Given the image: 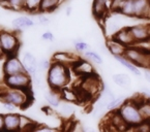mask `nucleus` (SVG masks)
<instances>
[{
    "mask_svg": "<svg viewBox=\"0 0 150 132\" xmlns=\"http://www.w3.org/2000/svg\"><path fill=\"white\" fill-rule=\"evenodd\" d=\"M20 116L17 112L4 114V132H20Z\"/></svg>",
    "mask_w": 150,
    "mask_h": 132,
    "instance_id": "nucleus-13",
    "label": "nucleus"
},
{
    "mask_svg": "<svg viewBox=\"0 0 150 132\" xmlns=\"http://www.w3.org/2000/svg\"><path fill=\"white\" fill-rule=\"evenodd\" d=\"M73 44H74V48H75V51L77 52V53L84 54V53H86L87 51L90 50V46H89L86 41H84L83 39H75Z\"/></svg>",
    "mask_w": 150,
    "mask_h": 132,
    "instance_id": "nucleus-30",
    "label": "nucleus"
},
{
    "mask_svg": "<svg viewBox=\"0 0 150 132\" xmlns=\"http://www.w3.org/2000/svg\"><path fill=\"white\" fill-rule=\"evenodd\" d=\"M2 105H3V108L6 110L8 112H15V110H17V106H15L13 104H11V103H7V102H2Z\"/></svg>",
    "mask_w": 150,
    "mask_h": 132,
    "instance_id": "nucleus-37",
    "label": "nucleus"
},
{
    "mask_svg": "<svg viewBox=\"0 0 150 132\" xmlns=\"http://www.w3.org/2000/svg\"><path fill=\"white\" fill-rule=\"evenodd\" d=\"M47 84L50 90L60 91L66 88L71 81V67L64 64L52 62L47 72Z\"/></svg>",
    "mask_w": 150,
    "mask_h": 132,
    "instance_id": "nucleus-1",
    "label": "nucleus"
},
{
    "mask_svg": "<svg viewBox=\"0 0 150 132\" xmlns=\"http://www.w3.org/2000/svg\"><path fill=\"white\" fill-rule=\"evenodd\" d=\"M45 100L47 101V103L52 107H59L60 104L62 103V98L61 94L58 91H53L49 90L45 93Z\"/></svg>",
    "mask_w": 150,
    "mask_h": 132,
    "instance_id": "nucleus-21",
    "label": "nucleus"
},
{
    "mask_svg": "<svg viewBox=\"0 0 150 132\" xmlns=\"http://www.w3.org/2000/svg\"><path fill=\"white\" fill-rule=\"evenodd\" d=\"M36 125L29 117L20 116V132H32Z\"/></svg>",
    "mask_w": 150,
    "mask_h": 132,
    "instance_id": "nucleus-24",
    "label": "nucleus"
},
{
    "mask_svg": "<svg viewBox=\"0 0 150 132\" xmlns=\"http://www.w3.org/2000/svg\"><path fill=\"white\" fill-rule=\"evenodd\" d=\"M3 56H4V54H3L2 48H1V44H0V58H2Z\"/></svg>",
    "mask_w": 150,
    "mask_h": 132,
    "instance_id": "nucleus-43",
    "label": "nucleus"
},
{
    "mask_svg": "<svg viewBox=\"0 0 150 132\" xmlns=\"http://www.w3.org/2000/svg\"><path fill=\"white\" fill-rule=\"evenodd\" d=\"M135 19L150 20V0H134Z\"/></svg>",
    "mask_w": 150,
    "mask_h": 132,
    "instance_id": "nucleus-12",
    "label": "nucleus"
},
{
    "mask_svg": "<svg viewBox=\"0 0 150 132\" xmlns=\"http://www.w3.org/2000/svg\"><path fill=\"white\" fill-rule=\"evenodd\" d=\"M61 3V0H42L40 11V13H50L57 8Z\"/></svg>",
    "mask_w": 150,
    "mask_h": 132,
    "instance_id": "nucleus-23",
    "label": "nucleus"
},
{
    "mask_svg": "<svg viewBox=\"0 0 150 132\" xmlns=\"http://www.w3.org/2000/svg\"><path fill=\"white\" fill-rule=\"evenodd\" d=\"M59 112L63 117H71L75 112V106L71 102H62L59 106Z\"/></svg>",
    "mask_w": 150,
    "mask_h": 132,
    "instance_id": "nucleus-29",
    "label": "nucleus"
},
{
    "mask_svg": "<svg viewBox=\"0 0 150 132\" xmlns=\"http://www.w3.org/2000/svg\"><path fill=\"white\" fill-rule=\"evenodd\" d=\"M124 57L139 68L150 69V50L141 46L126 48Z\"/></svg>",
    "mask_w": 150,
    "mask_h": 132,
    "instance_id": "nucleus-4",
    "label": "nucleus"
},
{
    "mask_svg": "<svg viewBox=\"0 0 150 132\" xmlns=\"http://www.w3.org/2000/svg\"><path fill=\"white\" fill-rule=\"evenodd\" d=\"M115 94L113 93V91L109 88L107 85L103 86L102 91L99 92V94L97 95V99H96V105L97 107L100 108H105L106 110L107 105L112 101L113 99L115 98Z\"/></svg>",
    "mask_w": 150,
    "mask_h": 132,
    "instance_id": "nucleus-14",
    "label": "nucleus"
},
{
    "mask_svg": "<svg viewBox=\"0 0 150 132\" xmlns=\"http://www.w3.org/2000/svg\"><path fill=\"white\" fill-rule=\"evenodd\" d=\"M120 25H121V21L117 17L116 18L115 17L107 18L104 21V31L106 33V35L108 36V38L113 37V35H114L115 33L122 28Z\"/></svg>",
    "mask_w": 150,
    "mask_h": 132,
    "instance_id": "nucleus-16",
    "label": "nucleus"
},
{
    "mask_svg": "<svg viewBox=\"0 0 150 132\" xmlns=\"http://www.w3.org/2000/svg\"><path fill=\"white\" fill-rule=\"evenodd\" d=\"M114 59L116 60V61H117L118 63L122 66V67H124L126 70H128L129 72H132L135 77H140L143 75V72L141 71V69H140L138 66H136L134 63H132L129 60L126 59L124 56H116V57H114Z\"/></svg>",
    "mask_w": 150,
    "mask_h": 132,
    "instance_id": "nucleus-18",
    "label": "nucleus"
},
{
    "mask_svg": "<svg viewBox=\"0 0 150 132\" xmlns=\"http://www.w3.org/2000/svg\"><path fill=\"white\" fill-rule=\"evenodd\" d=\"M84 58L86 60H88L89 62H91L92 64H95V65H103L104 64V59L100 56V54H98L97 52L93 51V50H89L86 53L83 54Z\"/></svg>",
    "mask_w": 150,
    "mask_h": 132,
    "instance_id": "nucleus-27",
    "label": "nucleus"
},
{
    "mask_svg": "<svg viewBox=\"0 0 150 132\" xmlns=\"http://www.w3.org/2000/svg\"><path fill=\"white\" fill-rule=\"evenodd\" d=\"M42 39L46 40V41H53L55 37H54V34L51 31H45L42 34Z\"/></svg>",
    "mask_w": 150,
    "mask_h": 132,
    "instance_id": "nucleus-36",
    "label": "nucleus"
},
{
    "mask_svg": "<svg viewBox=\"0 0 150 132\" xmlns=\"http://www.w3.org/2000/svg\"><path fill=\"white\" fill-rule=\"evenodd\" d=\"M71 11H73V8H71V6H67V7H66V9H65V13H66V15H71Z\"/></svg>",
    "mask_w": 150,
    "mask_h": 132,
    "instance_id": "nucleus-42",
    "label": "nucleus"
},
{
    "mask_svg": "<svg viewBox=\"0 0 150 132\" xmlns=\"http://www.w3.org/2000/svg\"><path fill=\"white\" fill-rule=\"evenodd\" d=\"M149 44H150V41H149Z\"/></svg>",
    "mask_w": 150,
    "mask_h": 132,
    "instance_id": "nucleus-45",
    "label": "nucleus"
},
{
    "mask_svg": "<svg viewBox=\"0 0 150 132\" xmlns=\"http://www.w3.org/2000/svg\"><path fill=\"white\" fill-rule=\"evenodd\" d=\"M4 87L9 89H18V90L30 91L32 85V77L27 72L18 73L13 75L3 77Z\"/></svg>",
    "mask_w": 150,
    "mask_h": 132,
    "instance_id": "nucleus-6",
    "label": "nucleus"
},
{
    "mask_svg": "<svg viewBox=\"0 0 150 132\" xmlns=\"http://www.w3.org/2000/svg\"><path fill=\"white\" fill-rule=\"evenodd\" d=\"M112 38L114 40H116V41H118L119 44H121L125 48L136 46V41L134 39V36H132V32H130L129 26L122 27L119 31H117V32L115 33Z\"/></svg>",
    "mask_w": 150,
    "mask_h": 132,
    "instance_id": "nucleus-11",
    "label": "nucleus"
},
{
    "mask_svg": "<svg viewBox=\"0 0 150 132\" xmlns=\"http://www.w3.org/2000/svg\"><path fill=\"white\" fill-rule=\"evenodd\" d=\"M132 132H150V120L144 121L139 126L132 128Z\"/></svg>",
    "mask_w": 150,
    "mask_h": 132,
    "instance_id": "nucleus-34",
    "label": "nucleus"
},
{
    "mask_svg": "<svg viewBox=\"0 0 150 132\" xmlns=\"http://www.w3.org/2000/svg\"><path fill=\"white\" fill-rule=\"evenodd\" d=\"M81 131L82 132H97L93 127H90V126H87V125L82 126Z\"/></svg>",
    "mask_w": 150,
    "mask_h": 132,
    "instance_id": "nucleus-38",
    "label": "nucleus"
},
{
    "mask_svg": "<svg viewBox=\"0 0 150 132\" xmlns=\"http://www.w3.org/2000/svg\"><path fill=\"white\" fill-rule=\"evenodd\" d=\"M27 0H5L3 4L13 11H24L26 9Z\"/></svg>",
    "mask_w": 150,
    "mask_h": 132,
    "instance_id": "nucleus-28",
    "label": "nucleus"
},
{
    "mask_svg": "<svg viewBox=\"0 0 150 132\" xmlns=\"http://www.w3.org/2000/svg\"><path fill=\"white\" fill-rule=\"evenodd\" d=\"M42 0H27L26 1V11L30 13H35L40 11Z\"/></svg>",
    "mask_w": 150,
    "mask_h": 132,
    "instance_id": "nucleus-31",
    "label": "nucleus"
},
{
    "mask_svg": "<svg viewBox=\"0 0 150 132\" xmlns=\"http://www.w3.org/2000/svg\"><path fill=\"white\" fill-rule=\"evenodd\" d=\"M51 64H52V61H49L46 58L42 59L40 61H38V72L44 73V72H46V71L48 72Z\"/></svg>",
    "mask_w": 150,
    "mask_h": 132,
    "instance_id": "nucleus-32",
    "label": "nucleus"
},
{
    "mask_svg": "<svg viewBox=\"0 0 150 132\" xmlns=\"http://www.w3.org/2000/svg\"><path fill=\"white\" fill-rule=\"evenodd\" d=\"M0 44L3 54L7 56H16L20 48V39L15 32L7 30H0Z\"/></svg>",
    "mask_w": 150,
    "mask_h": 132,
    "instance_id": "nucleus-5",
    "label": "nucleus"
},
{
    "mask_svg": "<svg viewBox=\"0 0 150 132\" xmlns=\"http://www.w3.org/2000/svg\"><path fill=\"white\" fill-rule=\"evenodd\" d=\"M32 101L30 91L9 89L4 87L0 90V102H7L13 104L18 108H26L30 105Z\"/></svg>",
    "mask_w": 150,
    "mask_h": 132,
    "instance_id": "nucleus-3",
    "label": "nucleus"
},
{
    "mask_svg": "<svg viewBox=\"0 0 150 132\" xmlns=\"http://www.w3.org/2000/svg\"><path fill=\"white\" fill-rule=\"evenodd\" d=\"M125 1L126 0H111V5H110L111 13H118L120 7L122 6V4H123Z\"/></svg>",
    "mask_w": 150,
    "mask_h": 132,
    "instance_id": "nucleus-35",
    "label": "nucleus"
},
{
    "mask_svg": "<svg viewBox=\"0 0 150 132\" xmlns=\"http://www.w3.org/2000/svg\"><path fill=\"white\" fill-rule=\"evenodd\" d=\"M111 0H93L92 15L99 21H105L111 13Z\"/></svg>",
    "mask_w": 150,
    "mask_h": 132,
    "instance_id": "nucleus-10",
    "label": "nucleus"
},
{
    "mask_svg": "<svg viewBox=\"0 0 150 132\" xmlns=\"http://www.w3.org/2000/svg\"><path fill=\"white\" fill-rule=\"evenodd\" d=\"M117 112L129 128H135L146 121L141 112L139 102L136 97L126 99V101Z\"/></svg>",
    "mask_w": 150,
    "mask_h": 132,
    "instance_id": "nucleus-2",
    "label": "nucleus"
},
{
    "mask_svg": "<svg viewBox=\"0 0 150 132\" xmlns=\"http://www.w3.org/2000/svg\"><path fill=\"white\" fill-rule=\"evenodd\" d=\"M32 132H62V130L56 127H50L47 125H38V124Z\"/></svg>",
    "mask_w": 150,
    "mask_h": 132,
    "instance_id": "nucleus-33",
    "label": "nucleus"
},
{
    "mask_svg": "<svg viewBox=\"0 0 150 132\" xmlns=\"http://www.w3.org/2000/svg\"><path fill=\"white\" fill-rule=\"evenodd\" d=\"M79 58L80 57H76L75 55H73L71 53H69V52L58 51L53 55L52 62H57V63L64 64V65L71 67Z\"/></svg>",
    "mask_w": 150,
    "mask_h": 132,
    "instance_id": "nucleus-17",
    "label": "nucleus"
},
{
    "mask_svg": "<svg viewBox=\"0 0 150 132\" xmlns=\"http://www.w3.org/2000/svg\"><path fill=\"white\" fill-rule=\"evenodd\" d=\"M38 20H40V23H42V24H44V25H47V24H49V23H50V20H49L47 17H44V15L40 17V18H38Z\"/></svg>",
    "mask_w": 150,
    "mask_h": 132,
    "instance_id": "nucleus-41",
    "label": "nucleus"
},
{
    "mask_svg": "<svg viewBox=\"0 0 150 132\" xmlns=\"http://www.w3.org/2000/svg\"><path fill=\"white\" fill-rule=\"evenodd\" d=\"M62 100L66 102H71V103H75V102L79 101V96H78L77 91L71 90L69 88H64L60 91Z\"/></svg>",
    "mask_w": 150,
    "mask_h": 132,
    "instance_id": "nucleus-25",
    "label": "nucleus"
},
{
    "mask_svg": "<svg viewBox=\"0 0 150 132\" xmlns=\"http://www.w3.org/2000/svg\"><path fill=\"white\" fill-rule=\"evenodd\" d=\"M0 132H4V114H0Z\"/></svg>",
    "mask_w": 150,
    "mask_h": 132,
    "instance_id": "nucleus-39",
    "label": "nucleus"
},
{
    "mask_svg": "<svg viewBox=\"0 0 150 132\" xmlns=\"http://www.w3.org/2000/svg\"><path fill=\"white\" fill-rule=\"evenodd\" d=\"M126 99L127 98H126L124 95H118V96H116L112 101L107 105V107H106L107 112H116V110H118L122 106V104L126 101Z\"/></svg>",
    "mask_w": 150,
    "mask_h": 132,
    "instance_id": "nucleus-26",
    "label": "nucleus"
},
{
    "mask_svg": "<svg viewBox=\"0 0 150 132\" xmlns=\"http://www.w3.org/2000/svg\"><path fill=\"white\" fill-rule=\"evenodd\" d=\"M71 68L76 74L81 77H86L96 74V70H95L93 64L91 62H89L88 60H86L85 58H79L71 66Z\"/></svg>",
    "mask_w": 150,
    "mask_h": 132,
    "instance_id": "nucleus-9",
    "label": "nucleus"
},
{
    "mask_svg": "<svg viewBox=\"0 0 150 132\" xmlns=\"http://www.w3.org/2000/svg\"><path fill=\"white\" fill-rule=\"evenodd\" d=\"M143 77L148 83H150V69H144L143 71Z\"/></svg>",
    "mask_w": 150,
    "mask_h": 132,
    "instance_id": "nucleus-40",
    "label": "nucleus"
},
{
    "mask_svg": "<svg viewBox=\"0 0 150 132\" xmlns=\"http://www.w3.org/2000/svg\"><path fill=\"white\" fill-rule=\"evenodd\" d=\"M136 46L149 44L150 41V24H136L129 26Z\"/></svg>",
    "mask_w": 150,
    "mask_h": 132,
    "instance_id": "nucleus-8",
    "label": "nucleus"
},
{
    "mask_svg": "<svg viewBox=\"0 0 150 132\" xmlns=\"http://www.w3.org/2000/svg\"><path fill=\"white\" fill-rule=\"evenodd\" d=\"M33 26H34V21L29 17H18L11 21V27L18 31L32 28Z\"/></svg>",
    "mask_w": 150,
    "mask_h": 132,
    "instance_id": "nucleus-20",
    "label": "nucleus"
},
{
    "mask_svg": "<svg viewBox=\"0 0 150 132\" xmlns=\"http://www.w3.org/2000/svg\"><path fill=\"white\" fill-rule=\"evenodd\" d=\"M22 63L24 65V68L26 70V72L28 74H30L31 77L34 75L38 72V60H36L35 56L33 55L30 52H26L23 55L22 58Z\"/></svg>",
    "mask_w": 150,
    "mask_h": 132,
    "instance_id": "nucleus-15",
    "label": "nucleus"
},
{
    "mask_svg": "<svg viewBox=\"0 0 150 132\" xmlns=\"http://www.w3.org/2000/svg\"><path fill=\"white\" fill-rule=\"evenodd\" d=\"M112 81L115 85H117L118 87L122 89H129L130 85H132V79H130L129 75L123 72L113 74Z\"/></svg>",
    "mask_w": 150,
    "mask_h": 132,
    "instance_id": "nucleus-22",
    "label": "nucleus"
},
{
    "mask_svg": "<svg viewBox=\"0 0 150 132\" xmlns=\"http://www.w3.org/2000/svg\"><path fill=\"white\" fill-rule=\"evenodd\" d=\"M26 72L22 61L16 56H7L2 65V73L3 77L5 75H13L18 73Z\"/></svg>",
    "mask_w": 150,
    "mask_h": 132,
    "instance_id": "nucleus-7",
    "label": "nucleus"
},
{
    "mask_svg": "<svg viewBox=\"0 0 150 132\" xmlns=\"http://www.w3.org/2000/svg\"><path fill=\"white\" fill-rule=\"evenodd\" d=\"M5 0H0V3H4Z\"/></svg>",
    "mask_w": 150,
    "mask_h": 132,
    "instance_id": "nucleus-44",
    "label": "nucleus"
},
{
    "mask_svg": "<svg viewBox=\"0 0 150 132\" xmlns=\"http://www.w3.org/2000/svg\"><path fill=\"white\" fill-rule=\"evenodd\" d=\"M106 46L108 48V52L113 56V57H116V56H124L126 51V48L124 46H122L121 44H119L118 41L114 40L112 37L108 38L106 40Z\"/></svg>",
    "mask_w": 150,
    "mask_h": 132,
    "instance_id": "nucleus-19",
    "label": "nucleus"
}]
</instances>
